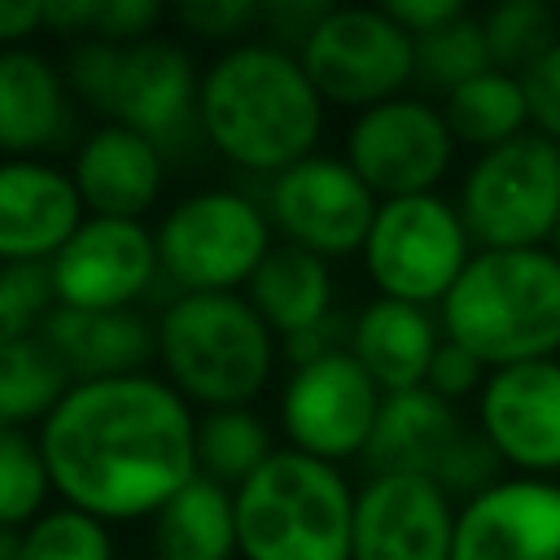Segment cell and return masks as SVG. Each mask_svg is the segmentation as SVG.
<instances>
[{
  "mask_svg": "<svg viewBox=\"0 0 560 560\" xmlns=\"http://www.w3.org/2000/svg\"><path fill=\"white\" fill-rule=\"evenodd\" d=\"M35 438L52 494L105 525L153 521L197 477V411L153 372L70 385Z\"/></svg>",
  "mask_w": 560,
  "mask_h": 560,
  "instance_id": "6da1fadb",
  "label": "cell"
},
{
  "mask_svg": "<svg viewBox=\"0 0 560 560\" xmlns=\"http://www.w3.org/2000/svg\"><path fill=\"white\" fill-rule=\"evenodd\" d=\"M324 96L306 79L298 52L267 39L223 48L201 70L197 122L206 144L249 175H280L319 153Z\"/></svg>",
  "mask_w": 560,
  "mask_h": 560,
  "instance_id": "7a4b0ae2",
  "label": "cell"
},
{
  "mask_svg": "<svg viewBox=\"0 0 560 560\" xmlns=\"http://www.w3.org/2000/svg\"><path fill=\"white\" fill-rule=\"evenodd\" d=\"M438 324L490 372L560 359V258L551 249H477L442 298Z\"/></svg>",
  "mask_w": 560,
  "mask_h": 560,
  "instance_id": "3957f363",
  "label": "cell"
},
{
  "mask_svg": "<svg viewBox=\"0 0 560 560\" xmlns=\"http://www.w3.org/2000/svg\"><path fill=\"white\" fill-rule=\"evenodd\" d=\"M153 324L162 376L188 407H249L276 376L280 337L245 293H175Z\"/></svg>",
  "mask_w": 560,
  "mask_h": 560,
  "instance_id": "277c9868",
  "label": "cell"
},
{
  "mask_svg": "<svg viewBox=\"0 0 560 560\" xmlns=\"http://www.w3.org/2000/svg\"><path fill=\"white\" fill-rule=\"evenodd\" d=\"M232 499L241 560H350L354 486L337 464L280 446Z\"/></svg>",
  "mask_w": 560,
  "mask_h": 560,
  "instance_id": "5b68a950",
  "label": "cell"
},
{
  "mask_svg": "<svg viewBox=\"0 0 560 560\" xmlns=\"http://www.w3.org/2000/svg\"><path fill=\"white\" fill-rule=\"evenodd\" d=\"M455 210L477 249H547L560 223V144L529 127L499 149L472 153Z\"/></svg>",
  "mask_w": 560,
  "mask_h": 560,
  "instance_id": "8992f818",
  "label": "cell"
},
{
  "mask_svg": "<svg viewBox=\"0 0 560 560\" xmlns=\"http://www.w3.org/2000/svg\"><path fill=\"white\" fill-rule=\"evenodd\" d=\"M153 241L175 293H241L271 254V219L241 188H197L158 219Z\"/></svg>",
  "mask_w": 560,
  "mask_h": 560,
  "instance_id": "52a82bcc",
  "label": "cell"
},
{
  "mask_svg": "<svg viewBox=\"0 0 560 560\" xmlns=\"http://www.w3.org/2000/svg\"><path fill=\"white\" fill-rule=\"evenodd\" d=\"M472 254L477 245L455 201L442 192H424V197L381 201L359 258L376 298L442 306V298L472 262Z\"/></svg>",
  "mask_w": 560,
  "mask_h": 560,
  "instance_id": "ba28073f",
  "label": "cell"
},
{
  "mask_svg": "<svg viewBox=\"0 0 560 560\" xmlns=\"http://www.w3.org/2000/svg\"><path fill=\"white\" fill-rule=\"evenodd\" d=\"M298 61L324 105L354 114L407 96V83H416V39L385 4H332L298 48Z\"/></svg>",
  "mask_w": 560,
  "mask_h": 560,
  "instance_id": "9c48e42d",
  "label": "cell"
},
{
  "mask_svg": "<svg viewBox=\"0 0 560 560\" xmlns=\"http://www.w3.org/2000/svg\"><path fill=\"white\" fill-rule=\"evenodd\" d=\"M455 136L442 118V105L429 96H394L350 118L341 158L376 192V201L424 197L455 166Z\"/></svg>",
  "mask_w": 560,
  "mask_h": 560,
  "instance_id": "30bf717a",
  "label": "cell"
},
{
  "mask_svg": "<svg viewBox=\"0 0 560 560\" xmlns=\"http://www.w3.org/2000/svg\"><path fill=\"white\" fill-rule=\"evenodd\" d=\"M262 210L284 245L337 262L363 254L381 201L341 153H311L267 179Z\"/></svg>",
  "mask_w": 560,
  "mask_h": 560,
  "instance_id": "8fae6325",
  "label": "cell"
},
{
  "mask_svg": "<svg viewBox=\"0 0 560 560\" xmlns=\"http://www.w3.org/2000/svg\"><path fill=\"white\" fill-rule=\"evenodd\" d=\"M381 402L385 394L363 363L350 350H332L289 368L280 385V429L293 451L341 468L346 459H363Z\"/></svg>",
  "mask_w": 560,
  "mask_h": 560,
  "instance_id": "7c38bea8",
  "label": "cell"
},
{
  "mask_svg": "<svg viewBox=\"0 0 560 560\" xmlns=\"http://www.w3.org/2000/svg\"><path fill=\"white\" fill-rule=\"evenodd\" d=\"M52 298L70 311H131L140 298L153 293L162 262L153 228L136 219H96L88 214L83 228L61 245L48 262Z\"/></svg>",
  "mask_w": 560,
  "mask_h": 560,
  "instance_id": "4fadbf2b",
  "label": "cell"
},
{
  "mask_svg": "<svg viewBox=\"0 0 560 560\" xmlns=\"http://www.w3.org/2000/svg\"><path fill=\"white\" fill-rule=\"evenodd\" d=\"M197 96H201V70L192 52L171 35H149L122 44L105 122H122L140 131L171 158L179 144L206 140L197 122Z\"/></svg>",
  "mask_w": 560,
  "mask_h": 560,
  "instance_id": "5bb4252c",
  "label": "cell"
},
{
  "mask_svg": "<svg viewBox=\"0 0 560 560\" xmlns=\"http://www.w3.org/2000/svg\"><path fill=\"white\" fill-rule=\"evenodd\" d=\"M477 429L512 477L560 472V359L499 368L477 394Z\"/></svg>",
  "mask_w": 560,
  "mask_h": 560,
  "instance_id": "9a60e30c",
  "label": "cell"
},
{
  "mask_svg": "<svg viewBox=\"0 0 560 560\" xmlns=\"http://www.w3.org/2000/svg\"><path fill=\"white\" fill-rule=\"evenodd\" d=\"M459 503L429 477H368L354 490L350 560H451Z\"/></svg>",
  "mask_w": 560,
  "mask_h": 560,
  "instance_id": "2e32d148",
  "label": "cell"
},
{
  "mask_svg": "<svg viewBox=\"0 0 560 560\" xmlns=\"http://www.w3.org/2000/svg\"><path fill=\"white\" fill-rule=\"evenodd\" d=\"M451 560H560V481L508 472L459 503Z\"/></svg>",
  "mask_w": 560,
  "mask_h": 560,
  "instance_id": "e0dca14e",
  "label": "cell"
},
{
  "mask_svg": "<svg viewBox=\"0 0 560 560\" xmlns=\"http://www.w3.org/2000/svg\"><path fill=\"white\" fill-rule=\"evenodd\" d=\"M83 219L88 210L70 171L52 166L48 158L0 162V267L52 262Z\"/></svg>",
  "mask_w": 560,
  "mask_h": 560,
  "instance_id": "ac0fdd59",
  "label": "cell"
},
{
  "mask_svg": "<svg viewBox=\"0 0 560 560\" xmlns=\"http://www.w3.org/2000/svg\"><path fill=\"white\" fill-rule=\"evenodd\" d=\"M70 179L88 214L144 223L166 188V153L122 122H101L74 144Z\"/></svg>",
  "mask_w": 560,
  "mask_h": 560,
  "instance_id": "d6986e66",
  "label": "cell"
},
{
  "mask_svg": "<svg viewBox=\"0 0 560 560\" xmlns=\"http://www.w3.org/2000/svg\"><path fill=\"white\" fill-rule=\"evenodd\" d=\"M74 92L66 70L22 44L0 48V153L9 158H44L57 153L74 131Z\"/></svg>",
  "mask_w": 560,
  "mask_h": 560,
  "instance_id": "ffe728a7",
  "label": "cell"
},
{
  "mask_svg": "<svg viewBox=\"0 0 560 560\" xmlns=\"http://www.w3.org/2000/svg\"><path fill=\"white\" fill-rule=\"evenodd\" d=\"M44 346L57 354L66 376L74 385L83 381H114V376H140L158 359V324L131 306V311H70L52 306L39 324Z\"/></svg>",
  "mask_w": 560,
  "mask_h": 560,
  "instance_id": "44dd1931",
  "label": "cell"
},
{
  "mask_svg": "<svg viewBox=\"0 0 560 560\" xmlns=\"http://www.w3.org/2000/svg\"><path fill=\"white\" fill-rule=\"evenodd\" d=\"M464 429L468 424L459 420L455 402L438 398L424 385L385 394L376 429L363 451V468L368 477H429L433 481Z\"/></svg>",
  "mask_w": 560,
  "mask_h": 560,
  "instance_id": "7402d4cb",
  "label": "cell"
},
{
  "mask_svg": "<svg viewBox=\"0 0 560 560\" xmlns=\"http://www.w3.org/2000/svg\"><path fill=\"white\" fill-rule=\"evenodd\" d=\"M438 346H442V324L429 306L372 298L350 319V354L381 385V394L420 389Z\"/></svg>",
  "mask_w": 560,
  "mask_h": 560,
  "instance_id": "603a6c76",
  "label": "cell"
},
{
  "mask_svg": "<svg viewBox=\"0 0 560 560\" xmlns=\"http://www.w3.org/2000/svg\"><path fill=\"white\" fill-rule=\"evenodd\" d=\"M245 298L267 319V328L280 341H289V337L311 332L337 315L332 262H324L298 245H271V254L249 276Z\"/></svg>",
  "mask_w": 560,
  "mask_h": 560,
  "instance_id": "cb8c5ba5",
  "label": "cell"
},
{
  "mask_svg": "<svg viewBox=\"0 0 560 560\" xmlns=\"http://www.w3.org/2000/svg\"><path fill=\"white\" fill-rule=\"evenodd\" d=\"M236 499L210 477H192L149 521V560H236Z\"/></svg>",
  "mask_w": 560,
  "mask_h": 560,
  "instance_id": "d4e9b609",
  "label": "cell"
},
{
  "mask_svg": "<svg viewBox=\"0 0 560 560\" xmlns=\"http://www.w3.org/2000/svg\"><path fill=\"white\" fill-rule=\"evenodd\" d=\"M442 118L455 136V144L472 149V153H486V149H499L516 136H525L534 122H529V96H525V83L508 70H481L477 79L459 83L455 92L442 96Z\"/></svg>",
  "mask_w": 560,
  "mask_h": 560,
  "instance_id": "484cf974",
  "label": "cell"
},
{
  "mask_svg": "<svg viewBox=\"0 0 560 560\" xmlns=\"http://www.w3.org/2000/svg\"><path fill=\"white\" fill-rule=\"evenodd\" d=\"M276 451V433L254 407H223L197 416V477L241 490Z\"/></svg>",
  "mask_w": 560,
  "mask_h": 560,
  "instance_id": "4316f807",
  "label": "cell"
},
{
  "mask_svg": "<svg viewBox=\"0 0 560 560\" xmlns=\"http://www.w3.org/2000/svg\"><path fill=\"white\" fill-rule=\"evenodd\" d=\"M70 376L57 363V354L44 346V337H22L0 346V424L26 429L44 424L52 407L70 394Z\"/></svg>",
  "mask_w": 560,
  "mask_h": 560,
  "instance_id": "83f0119b",
  "label": "cell"
},
{
  "mask_svg": "<svg viewBox=\"0 0 560 560\" xmlns=\"http://www.w3.org/2000/svg\"><path fill=\"white\" fill-rule=\"evenodd\" d=\"M490 66L508 74H529L560 39V9L547 0H499L481 13Z\"/></svg>",
  "mask_w": 560,
  "mask_h": 560,
  "instance_id": "f1b7e54d",
  "label": "cell"
},
{
  "mask_svg": "<svg viewBox=\"0 0 560 560\" xmlns=\"http://www.w3.org/2000/svg\"><path fill=\"white\" fill-rule=\"evenodd\" d=\"M490 70V48L481 31V13H459L455 22L416 39V83L429 92H455L459 83Z\"/></svg>",
  "mask_w": 560,
  "mask_h": 560,
  "instance_id": "f546056e",
  "label": "cell"
},
{
  "mask_svg": "<svg viewBox=\"0 0 560 560\" xmlns=\"http://www.w3.org/2000/svg\"><path fill=\"white\" fill-rule=\"evenodd\" d=\"M48 494H52V477L39 438L0 424V525L26 529L48 512Z\"/></svg>",
  "mask_w": 560,
  "mask_h": 560,
  "instance_id": "4dcf8cb0",
  "label": "cell"
},
{
  "mask_svg": "<svg viewBox=\"0 0 560 560\" xmlns=\"http://www.w3.org/2000/svg\"><path fill=\"white\" fill-rule=\"evenodd\" d=\"M22 560H118V556L105 521L61 503L22 529Z\"/></svg>",
  "mask_w": 560,
  "mask_h": 560,
  "instance_id": "1f68e13d",
  "label": "cell"
},
{
  "mask_svg": "<svg viewBox=\"0 0 560 560\" xmlns=\"http://www.w3.org/2000/svg\"><path fill=\"white\" fill-rule=\"evenodd\" d=\"M52 306H57V298H52L48 262L0 267V346L35 337Z\"/></svg>",
  "mask_w": 560,
  "mask_h": 560,
  "instance_id": "d6a6232c",
  "label": "cell"
},
{
  "mask_svg": "<svg viewBox=\"0 0 560 560\" xmlns=\"http://www.w3.org/2000/svg\"><path fill=\"white\" fill-rule=\"evenodd\" d=\"M503 477H508V464H503L499 451L486 442V433L472 424V429L459 433V442L451 446V455L442 459V468H438L433 481H438L455 503H468V499L486 494L490 486H499Z\"/></svg>",
  "mask_w": 560,
  "mask_h": 560,
  "instance_id": "836d02e7",
  "label": "cell"
},
{
  "mask_svg": "<svg viewBox=\"0 0 560 560\" xmlns=\"http://www.w3.org/2000/svg\"><path fill=\"white\" fill-rule=\"evenodd\" d=\"M118 57H122V44H109V39H74L61 70H66V83L74 92V101L92 114H109V96H114V79H118Z\"/></svg>",
  "mask_w": 560,
  "mask_h": 560,
  "instance_id": "e575fe53",
  "label": "cell"
},
{
  "mask_svg": "<svg viewBox=\"0 0 560 560\" xmlns=\"http://www.w3.org/2000/svg\"><path fill=\"white\" fill-rule=\"evenodd\" d=\"M258 18H262V4L254 0H192V4H175L166 22H175L192 39L236 48L245 44L241 35L258 31Z\"/></svg>",
  "mask_w": 560,
  "mask_h": 560,
  "instance_id": "d590c367",
  "label": "cell"
},
{
  "mask_svg": "<svg viewBox=\"0 0 560 560\" xmlns=\"http://www.w3.org/2000/svg\"><path fill=\"white\" fill-rule=\"evenodd\" d=\"M486 376H490L486 363H477L468 350H459L455 341L442 337V346H438V354H433V368H429V376H424V389H433V394L446 398V402H459V398H477L481 385H486Z\"/></svg>",
  "mask_w": 560,
  "mask_h": 560,
  "instance_id": "8d00e7d4",
  "label": "cell"
},
{
  "mask_svg": "<svg viewBox=\"0 0 560 560\" xmlns=\"http://www.w3.org/2000/svg\"><path fill=\"white\" fill-rule=\"evenodd\" d=\"M521 83H525V96H529L534 131H542L560 144V39L551 44V52L529 74H521Z\"/></svg>",
  "mask_w": 560,
  "mask_h": 560,
  "instance_id": "74e56055",
  "label": "cell"
},
{
  "mask_svg": "<svg viewBox=\"0 0 560 560\" xmlns=\"http://www.w3.org/2000/svg\"><path fill=\"white\" fill-rule=\"evenodd\" d=\"M385 13L411 35V39H420V35H429V31H438V26H446V22H455L459 13H468L459 0H394V4H385Z\"/></svg>",
  "mask_w": 560,
  "mask_h": 560,
  "instance_id": "f35d334b",
  "label": "cell"
},
{
  "mask_svg": "<svg viewBox=\"0 0 560 560\" xmlns=\"http://www.w3.org/2000/svg\"><path fill=\"white\" fill-rule=\"evenodd\" d=\"M44 26L39 0H0V48H22Z\"/></svg>",
  "mask_w": 560,
  "mask_h": 560,
  "instance_id": "ab89813d",
  "label": "cell"
},
{
  "mask_svg": "<svg viewBox=\"0 0 560 560\" xmlns=\"http://www.w3.org/2000/svg\"><path fill=\"white\" fill-rule=\"evenodd\" d=\"M0 560H22V529L0 525Z\"/></svg>",
  "mask_w": 560,
  "mask_h": 560,
  "instance_id": "60d3db41",
  "label": "cell"
},
{
  "mask_svg": "<svg viewBox=\"0 0 560 560\" xmlns=\"http://www.w3.org/2000/svg\"><path fill=\"white\" fill-rule=\"evenodd\" d=\"M547 249H551V254L560 258V223H556V236H551V245H547Z\"/></svg>",
  "mask_w": 560,
  "mask_h": 560,
  "instance_id": "b9f144b4",
  "label": "cell"
},
{
  "mask_svg": "<svg viewBox=\"0 0 560 560\" xmlns=\"http://www.w3.org/2000/svg\"><path fill=\"white\" fill-rule=\"evenodd\" d=\"M122 560H149V556H122Z\"/></svg>",
  "mask_w": 560,
  "mask_h": 560,
  "instance_id": "7bdbcfd3",
  "label": "cell"
}]
</instances>
